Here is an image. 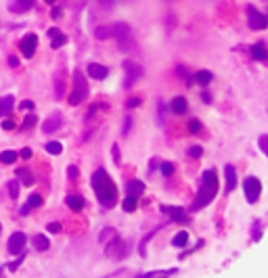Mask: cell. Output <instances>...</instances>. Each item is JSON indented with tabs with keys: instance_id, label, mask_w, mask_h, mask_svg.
<instances>
[{
	"instance_id": "obj_1",
	"label": "cell",
	"mask_w": 268,
	"mask_h": 278,
	"mask_svg": "<svg viewBox=\"0 0 268 278\" xmlns=\"http://www.w3.org/2000/svg\"><path fill=\"white\" fill-rule=\"evenodd\" d=\"M92 188H94V195L101 201V205L105 207H113L117 203V188L113 180L109 178V174L105 172L103 167L97 169L92 176Z\"/></svg>"
},
{
	"instance_id": "obj_2",
	"label": "cell",
	"mask_w": 268,
	"mask_h": 278,
	"mask_svg": "<svg viewBox=\"0 0 268 278\" xmlns=\"http://www.w3.org/2000/svg\"><path fill=\"white\" fill-rule=\"evenodd\" d=\"M216 192H218V176H216L214 169H206V172H203V176H201V188H199V195L195 197L193 205H191V209H193V211L203 209V207L210 205L212 201H214Z\"/></svg>"
},
{
	"instance_id": "obj_3",
	"label": "cell",
	"mask_w": 268,
	"mask_h": 278,
	"mask_svg": "<svg viewBox=\"0 0 268 278\" xmlns=\"http://www.w3.org/2000/svg\"><path fill=\"white\" fill-rule=\"evenodd\" d=\"M94 36H97L99 40H109V38H115V40L120 42L122 48H128L126 42L134 40V38H132V27L128 25V23H124V21H117V23H113V25H99L97 29H94Z\"/></svg>"
},
{
	"instance_id": "obj_4",
	"label": "cell",
	"mask_w": 268,
	"mask_h": 278,
	"mask_svg": "<svg viewBox=\"0 0 268 278\" xmlns=\"http://www.w3.org/2000/svg\"><path fill=\"white\" fill-rule=\"evenodd\" d=\"M86 96H88V82H86L82 71H76L74 73V90H72V94H69L67 103L69 105H80Z\"/></svg>"
},
{
	"instance_id": "obj_5",
	"label": "cell",
	"mask_w": 268,
	"mask_h": 278,
	"mask_svg": "<svg viewBox=\"0 0 268 278\" xmlns=\"http://www.w3.org/2000/svg\"><path fill=\"white\" fill-rule=\"evenodd\" d=\"M124 69H126V80H124V88H132L140 78H143V65L134 63V61H124Z\"/></svg>"
},
{
	"instance_id": "obj_6",
	"label": "cell",
	"mask_w": 268,
	"mask_h": 278,
	"mask_svg": "<svg viewBox=\"0 0 268 278\" xmlns=\"http://www.w3.org/2000/svg\"><path fill=\"white\" fill-rule=\"evenodd\" d=\"M243 190H245V199L249 203H256L260 197V190H262V182H260L256 176H247L245 182H243Z\"/></svg>"
},
{
	"instance_id": "obj_7",
	"label": "cell",
	"mask_w": 268,
	"mask_h": 278,
	"mask_svg": "<svg viewBox=\"0 0 268 278\" xmlns=\"http://www.w3.org/2000/svg\"><path fill=\"white\" fill-rule=\"evenodd\" d=\"M247 19H249V27L251 29H266L268 27V19L266 15L260 13L256 6H247Z\"/></svg>"
},
{
	"instance_id": "obj_8",
	"label": "cell",
	"mask_w": 268,
	"mask_h": 278,
	"mask_svg": "<svg viewBox=\"0 0 268 278\" xmlns=\"http://www.w3.org/2000/svg\"><path fill=\"white\" fill-rule=\"evenodd\" d=\"M105 253L111 259H122V257H126V245H124V241L120 236H113V241L107 245V249H105Z\"/></svg>"
},
{
	"instance_id": "obj_9",
	"label": "cell",
	"mask_w": 268,
	"mask_h": 278,
	"mask_svg": "<svg viewBox=\"0 0 268 278\" xmlns=\"http://www.w3.org/2000/svg\"><path fill=\"white\" fill-rule=\"evenodd\" d=\"M19 48H21V52H23V55H26L27 59L34 57V52H36V48H38V36H36V34H27V36L21 40Z\"/></svg>"
},
{
	"instance_id": "obj_10",
	"label": "cell",
	"mask_w": 268,
	"mask_h": 278,
	"mask_svg": "<svg viewBox=\"0 0 268 278\" xmlns=\"http://www.w3.org/2000/svg\"><path fill=\"white\" fill-rule=\"evenodd\" d=\"M49 38H51V46L53 48H61L67 44V36L61 32L59 27H49Z\"/></svg>"
},
{
	"instance_id": "obj_11",
	"label": "cell",
	"mask_w": 268,
	"mask_h": 278,
	"mask_svg": "<svg viewBox=\"0 0 268 278\" xmlns=\"http://www.w3.org/2000/svg\"><path fill=\"white\" fill-rule=\"evenodd\" d=\"M23 245H26V234H23V232H15V234L9 238V251L13 253V255L21 253Z\"/></svg>"
},
{
	"instance_id": "obj_12",
	"label": "cell",
	"mask_w": 268,
	"mask_h": 278,
	"mask_svg": "<svg viewBox=\"0 0 268 278\" xmlns=\"http://www.w3.org/2000/svg\"><path fill=\"white\" fill-rule=\"evenodd\" d=\"M163 211L168 213L172 218V222H176V224H187L188 222L185 209H180V207H163Z\"/></svg>"
},
{
	"instance_id": "obj_13",
	"label": "cell",
	"mask_w": 268,
	"mask_h": 278,
	"mask_svg": "<svg viewBox=\"0 0 268 278\" xmlns=\"http://www.w3.org/2000/svg\"><path fill=\"white\" fill-rule=\"evenodd\" d=\"M59 128H61V115H59V113L51 115V117L44 121V126H42V130H44L46 134H53V132H57Z\"/></svg>"
},
{
	"instance_id": "obj_14",
	"label": "cell",
	"mask_w": 268,
	"mask_h": 278,
	"mask_svg": "<svg viewBox=\"0 0 268 278\" xmlns=\"http://www.w3.org/2000/svg\"><path fill=\"white\" fill-rule=\"evenodd\" d=\"M224 174H226V192H233L235 186H237V172H235V165H226L224 167Z\"/></svg>"
},
{
	"instance_id": "obj_15",
	"label": "cell",
	"mask_w": 268,
	"mask_h": 278,
	"mask_svg": "<svg viewBox=\"0 0 268 278\" xmlns=\"http://www.w3.org/2000/svg\"><path fill=\"white\" fill-rule=\"evenodd\" d=\"M107 67L105 65H99V63H90L88 65V75L94 80H105L107 78Z\"/></svg>"
},
{
	"instance_id": "obj_16",
	"label": "cell",
	"mask_w": 268,
	"mask_h": 278,
	"mask_svg": "<svg viewBox=\"0 0 268 278\" xmlns=\"http://www.w3.org/2000/svg\"><path fill=\"white\" fill-rule=\"evenodd\" d=\"M65 203L69 205V209H74V211H80V209H84V207H86V201L80 195H67Z\"/></svg>"
},
{
	"instance_id": "obj_17",
	"label": "cell",
	"mask_w": 268,
	"mask_h": 278,
	"mask_svg": "<svg viewBox=\"0 0 268 278\" xmlns=\"http://www.w3.org/2000/svg\"><path fill=\"white\" fill-rule=\"evenodd\" d=\"M128 195L130 197H138V195H143V190H145V184L140 182V180H130L128 182Z\"/></svg>"
},
{
	"instance_id": "obj_18",
	"label": "cell",
	"mask_w": 268,
	"mask_h": 278,
	"mask_svg": "<svg viewBox=\"0 0 268 278\" xmlns=\"http://www.w3.org/2000/svg\"><path fill=\"white\" fill-rule=\"evenodd\" d=\"M13 105H15V98H13L11 94L0 98V117H2V115H6L9 111H13Z\"/></svg>"
},
{
	"instance_id": "obj_19",
	"label": "cell",
	"mask_w": 268,
	"mask_h": 278,
	"mask_svg": "<svg viewBox=\"0 0 268 278\" xmlns=\"http://www.w3.org/2000/svg\"><path fill=\"white\" fill-rule=\"evenodd\" d=\"M266 46H264V42H258V44H254L251 46V57L254 59H258V61H264L266 59Z\"/></svg>"
},
{
	"instance_id": "obj_20",
	"label": "cell",
	"mask_w": 268,
	"mask_h": 278,
	"mask_svg": "<svg viewBox=\"0 0 268 278\" xmlns=\"http://www.w3.org/2000/svg\"><path fill=\"white\" fill-rule=\"evenodd\" d=\"M17 178L26 184V186H29V184H34V176H31V172L27 167H19L17 169Z\"/></svg>"
},
{
	"instance_id": "obj_21",
	"label": "cell",
	"mask_w": 268,
	"mask_h": 278,
	"mask_svg": "<svg viewBox=\"0 0 268 278\" xmlns=\"http://www.w3.org/2000/svg\"><path fill=\"white\" fill-rule=\"evenodd\" d=\"M31 6H34V0H15V4L11 6V11L23 13V11H29Z\"/></svg>"
},
{
	"instance_id": "obj_22",
	"label": "cell",
	"mask_w": 268,
	"mask_h": 278,
	"mask_svg": "<svg viewBox=\"0 0 268 278\" xmlns=\"http://www.w3.org/2000/svg\"><path fill=\"white\" fill-rule=\"evenodd\" d=\"M187 98L185 96H176L174 100H172V111L174 113H185L187 111Z\"/></svg>"
},
{
	"instance_id": "obj_23",
	"label": "cell",
	"mask_w": 268,
	"mask_h": 278,
	"mask_svg": "<svg viewBox=\"0 0 268 278\" xmlns=\"http://www.w3.org/2000/svg\"><path fill=\"white\" fill-rule=\"evenodd\" d=\"M34 247H36L38 251H46L51 247V241L46 236H42V234H36L34 236Z\"/></svg>"
},
{
	"instance_id": "obj_24",
	"label": "cell",
	"mask_w": 268,
	"mask_h": 278,
	"mask_svg": "<svg viewBox=\"0 0 268 278\" xmlns=\"http://www.w3.org/2000/svg\"><path fill=\"white\" fill-rule=\"evenodd\" d=\"M63 71H57L54 73V96L57 98H61L63 96Z\"/></svg>"
},
{
	"instance_id": "obj_25",
	"label": "cell",
	"mask_w": 268,
	"mask_h": 278,
	"mask_svg": "<svg viewBox=\"0 0 268 278\" xmlns=\"http://www.w3.org/2000/svg\"><path fill=\"white\" fill-rule=\"evenodd\" d=\"M40 205H42V197H40V195H31V197L27 199V205L21 209V213H27L31 207H40Z\"/></svg>"
},
{
	"instance_id": "obj_26",
	"label": "cell",
	"mask_w": 268,
	"mask_h": 278,
	"mask_svg": "<svg viewBox=\"0 0 268 278\" xmlns=\"http://www.w3.org/2000/svg\"><path fill=\"white\" fill-rule=\"evenodd\" d=\"M187 243H188V234L185 232V230L172 238V245H174V247H187Z\"/></svg>"
},
{
	"instance_id": "obj_27",
	"label": "cell",
	"mask_w": 268,
	"mask_h": 278,
	"mask_svg": "<svg viewBox=\"0 0 268 278\" xmlns=\"http://www.w3.org/2000/svg\"><path fill=\"white\" fill-rule=\"evenodd\" d=\"M136 207H138L136 197H130V195H128V197L124 199V211H128V213H130V211L136 209Z\"/></svg>"
},
{
	"instance_id": "obj_28",
	"label": "cell",
	"mask_w": 268,
	"mask_h": 278,
	"mask_svg": "<svg viewBox=\"0 0 268 278\" xmlns=\"http://www.w3.org/2000/svg\"><path fill=\"white\" fill-rule=\"evenodd\" d=\"M0 161H2V163H13V161H17V153L15 151H2L0 153Z\"/></svg>"
},
{
	"instance_id": "obj_29",
	"label": "cell",
	"mask_w": 268,
	"mask_h": 278,
	"mask_svg": "<svg viewBox=\"0 0 268 278\" xmlns=\"http://www.w3.org/2000/svg\"><path fill=\"white\" fill-rule=\"evenodd\" d=\"M212 78H214V75H212L210 71H206V69H203V71H197V82L203 84V86H206V84H210Z\"/></svg>"
},
{
	"instance_id": "obj_30",
	"label": "cell",
	"mask_w": 268,
	"mask_h": 278,
	"mask_svg": "<svg viewBox=\"0 0 268 278\" xmlns=\"http://www.w3.org/2000/svg\"><path fill=\"white\" fill-rule=\"evenodd\" d=\"M61 151H63V146H61V142H49L46 144V153H51V155H61Z\"/></svg>"
},
{
	"instance_id": "obj_31",
	"label": "cell",
	"mask_w": 268,
	"mask_h": 278,
	"mask_svg": "<svg viewBox=\"0 0 268 278\" xmlns=\"http://www.w3.org/2000/svg\"><path fill=\"white\" fill-rule=\"evenodd\" d=\"M9 192H11L13 199H17V195H19V182L17 180H11L9 182Z\"/></svg>"
},
{
	"instance_id": "obj_32",
	"label": "cell",
	"mask_w": 268,
	"mask_h": 278,
	"mask_svg": "<svg viewBox=\"0 0 268 278\" xmlns=\"http://www.w3.org/2000/svg\"><path fill=\"white\" fill-rule=\"evenodd\" d=\"M160 169H161L163 176H172V174H174V165H172V163H161Z\"/></svg>"
},
{
	"instance_id": "obj_33",
	"label": "cell",
	"mask_w": 268,
	"mask_h": 278,
	"mask_svg": "<svg viewBox=\"0 0 268 278\" xmlns=\"http://www.w3.org/2000/svg\"><path fill=\"white\" fill-rule=\"evenodd\" d=\"M188 155H191L193 159H197V157L203 155V149H201V146H191V149H188Z\"/></svg>"
},
{
	"instance_id": "obj_34",
	"label": "cell",
	"mask_w": 268,
	"mask_h": 278,
	"mask_svg": "<svg viewBox=\"0 0 268 278\" xmlns=\"http://www.w3.org/2000/svg\"><path fill=\"white\" fill-rule=\"evenodd\" d=\"M36 123V115H27L26 119H23V128H31Z\"/></svg>"
},
{
	"instance_id": "obj_35",
	"label": "cell",
	"mask_w": 268,
	"mask_h": 278,
	"mask_svg": "<svg viewBox=\"0 0 268 278\" xmlns=\"http://www.w3.org/2000/svg\"><path fill=\"white\" fill-rule=\"evenodd\" d=\"M260 149H262V153H268V136H260Z\"/></svg>"
},
{
	"instance_id": "obj_36",
	"label": "cell",
	"mask_w": 268,
	"mask_h": 278,
	"mask_svg": "<svg viewBox=\"0 0 268 278\" xmlns=\"http://www.w3.org/2000/svg\"><path fill=\"white\" fill-rule=\"evenodd\" d=\"M113 161L115 163H122V155H120V146L113 144Z\"/></svg>"
},
{
	"instance_id": "obj_37",
	"label": "cell",
	"mask_w": 268,
	"mask_h": 278,
	"mask_svg": "<svg viewBox=\"0 0 268 278\" xmlns=\"http://www.w3.org/2000/svg\"><path fill=\"white\" fill-rule=\"evenodd\" d=\"M199 128H201V123L197 121V119H193L191 123H188V130H191V132L195 134V132H199Z\"/></svg>"
},
{
	"instance_id": "obj_38",
	"label": "cell",
	"mask_w": 268,
	"mask_h": 278,
	"mask_svg": "<svg viewBox=\"0 0 268 278\" xmlns=\"http://www.w3.org/2000/svg\"><path fill=\"white\" fill-rule=\"evenodd\" d=\"M67 174H69V178H72V180H76V178H78V167L72 165V167L67 169Z\"/></svg>"
},
{
	"instance_id": "obj_39",
	"label": "cell",
	"mask_w": 268,
	"mask_h": 278,
	"mask_svg": "<svg viewBox=\"0 0 268 278\" xmlns=\"http://www.w3.org/2000/svg\"><path fill=\"white\" fill-rule=\"evenodd\" d=\"M140 105V98H130L128 103H126V107H128V109H132V107H138Z\"/></svg>"
},
{
	"instance_id": "obj_40",
	"label": "cell",
	"mask_w": 268,
	"mask_h": 278,
	"mask_svg": "<svg viewBox=\"0 0 268 278\" xmlns=\"http://www.w3.org/2000/svg\"><path fill=\"white\" fill-rule=\"evenodd\" d=\"M19 157H23V159H29V157H31V149H27V146H26V149H21Z\"/></svg>"
},
{
	"instance_id": "obj_41",
	"label": "cell",
	"mask_w": 268,
	"mask_h": 278,
	"mask_svg": "<svg viewBox=\"0 0 268 278\" xmlns=\"http://www.w3.org/2000/svg\"><path fill=\"white\" fill-rule=\"evenodd\" d=\"M2 128H4V130H13V128H15V121H13V119L2 121Z\"/></svg>"
},
{
	"instance_id": "obj_42",
	"label": "cell",
	"mask_w": 268,
	"mask_h": 278,
	"mask_svg": "<svg viewBox=\"0 0 268 278\" xmlns=\"http://www.w3.org/2000/svg\"><path fill=\"white\" fill-rule=\"evenodd\" d=\"M21 107L23 109H34V100H23Z\"/></svg>"
},
{
	"instance_id": "obj_43",
	"label": "cell",
	"mask_w": 268,
	"mask_h": 278,
	"mask_svg": "<svg viewBox=\"0 0 268 278\" xmlns=\"http://www.w3.org/2000/svg\"><path fill=\"white\" fill-rule=\"evenodd\" d=\"M49 230H51V232H59L61 226H59V224H49Z\"/></svg>"
},
{
	"instance_id": "obj_44",
	"label": "cell",
	"mask_w": 268,
	"mask_h": 278,
	"mask_svg": "<svg viewBox=\"0 0 268 278\" xmlns=\"http://www.w3.org/2000/svg\"><path fill=\"white\" fill-rule=\"evenodd\" d=\"M115 2V0H101V4L105 6V9H111V4Z\"/></svg>"
},
{
	"instance_id": "obj_45",
	"label": "cell",
	"mask_w": 268,
	"mask_h": 278,
	"mask_svg": "<svg viewBox=\"0 0 268 278\" xmlns=\"http://www.w3.org/2000/svg\"><path fill=\"white\" fill-rule=\"evenodd\" d=\"M147 278H168V276H165V274H153V272H151Z\"/></svg>"
},
{
	"instance_id": "obj_46",
	"label": "cell",
	"mask_w": 268,
	"mask_h": 278,
	"mask_svg": "<svg viewBox=\"0 0 268 278\" xmlns=\"http://www.w3.org/2000/svg\"><path fill=\"white\" fill-rule=\"evenodd\" d=\"M44 2H46V4H53V2H54V0H44Z\"/></svg>"
}]
</instances>
